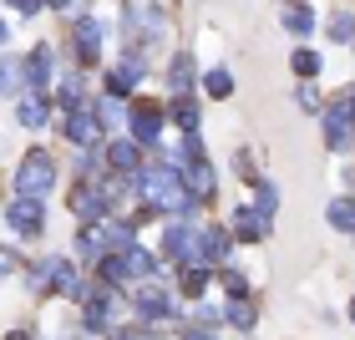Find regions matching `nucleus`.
Returning <instances> with one entry per match:
<instances>
[{
	"label": "nucleus",
	"mask_w": 355,
	"mask_h": 340,
	"mask_svg": "<svg viewBox=\"0 0 355 340\" xmlns=\"http://www.w3.org/2000/svg\"><path fill=\"white\" fill-rule=\"evenodd\" d=\"M76 244H82V254H87V259H102V254L112 249V244H107V223H96V229L87 223V229L76 234Z\"/></svg>",
	"instance_id": "obj_22"
},
{
	"label": "nucleus",
	"mask_w": 355,
	"mask_h": 340,
	"mask_svg": "<svg viewBox=\"0 0 355 340\" xmlns=\"http://www.w3.org/2000/svg\"><path fill=\"white\" fill-rule=\"evenodd\" d=\"M193 82H198V67H193L188 51H178V56L168 61V87H173V96H188Z\"/></svg>",
	"instance_id": "obj_18"
},
{
	"label": "nucleus",
	"mask_w": 355,
	"mask_h": 340,
	"mask_svg": "<svg viewBox=\"0 0 355 340\" xmlns=\"http://www.w3.org/2000/svg\"><path fill=\"white\" fill-rule=\"evenodd\" d=\"M223 320H229V325H239V330H254V320H259V310L249 305V295H239V300H229V310H223Z\"/></svg>",
	"instance_id": "obj_26"
},
{
	"label": "nucleus",
	"mask_w": 355,
	"mask_h": 340,
	"mask_svg": "<svg viewBox=\"0 0 355 340\" xmlns=\"http://www.w3.org/2000/svg\"><path fill=\"white\" fill-rule=\"evenodd\" d=\"M6 6H10L15 15H36V10L46 6V0H6Z\"/></svg>",
	"instance_id": "obj_36"
},
{
	"label": "nucleus",
	"mask_w": 355,
	"mask_h": 340,
	"mask_svg": "<svg viewBox=\"0 0 355 340\" xmlns=\"http://www.w3.org/2000/svg\"><path fill=\"white\" fill-rule=\"evenodd\" d=\"M178 340H214V335H208V330H198V325H188V330L178 335Z\"/></svg>",
	"instance_id": "obj_38"
},
{
	"label": "nucleus",
	"mask_w": 355,
	"mask_h": 340,
	"mask_svg": "<svg viewBox=\"0 0 355 340\" xmlns=\"http://www.w3.org/2000/svg\"><path fill=\"white\" fill-rule=\"evenodd\" d=\"M350 325H355V295H350Z\"/></svg>",
	"instance_id": "obj_42"
},
{
	"label": "nucleus",
	"mask_w": 355,
	"mask_h": 340,
	"mask_svg": "<svg viewBox=\"0 0 355 340\" xmlns=\"http://www.w3.org/2000/svg\"><path fill=\"white\" fill-rule=\"evenodd\" d=\"M203 92L214 96V102H223V96H234V76L223 71V67H214V71H203Z\"/></svg>",
	"instance_id": "obj_28"
},
{
	"label": "nucleus",
	"mask_w": 355,
	"mask_h": 340,
	"mask_svg": "<svg viewBox=\"0 0 355 340\" xmlns=\"http://www.w3.org/2000/svg\"><path fill=\"white\" fill-rule=\"evenodd\" d=\"M137 82H142V61L137 56H127V61H117V67L107 71V92L112 96H132Z\"/></svg>",
	"instance_id": "obj_14"
},
{
	"label": "nucleus",
	"mask_w": 355,
	"mask_h": 340,
	"mask_svg": "<svg viewBox=\"0 0 355 340\" xmlns=\"http://www.w3.org/2000/svg\"><path fill=\"white\" fill-rule=\"evenodd\" d=\"M82 102H87V92H82V82H76V76H71V82L61 87V107L71 112V107H82Z\"/></svg>",
	"instance_id": "obj_32"
},
{
	"label": "nucleus",
	"mask_w": 355,
	"mask_h": 340,
	"mask_svg": "<svg viewBox=\"0 0 355 340\" xmlns=\"http://www.w3.org/2000/svg\"><path fill=\"white\" fill-rule=\"evenodd\" d=\"M6 41H10V26H6V21H0V46H6Z\"/></svg>",
	"instance_id": "obj_41"
},
{
	"label": "nucleus",
	"mask_w": 355,
	"mask_h": 340,
	"mask_svg": "<svg viewBox=\"0 0 355 340\" xmlns=\"http://www.w3.org/2000/svg\"><path fill=\"white\" fill-rule=\"evenodd\" d=\"M223 289H229V300L249 295V274H239V269H223Z\"/></svg>",
	"instance_id": "obj_31"
},
{
	"label": "nucleus",
	"mask_w": 355,
	"mask_h": 340,
	"mask_svg": "<svg viewBox=\"0 0 355 340\" xmlns=\"http://www.w3.org/2000/svg\"><path fill=\"white\" fill-rule=\"evenodd\" d=\"M325 31H330V41H340V46H355V15H350V10H335L330 21H325Z\"/></svg>",
	"instance_id": "obj_27"
},
{
	"label": "nucleus",
	"mask_w": 355,
	"mask_h": 340,
	"mask_svg": "<svg viewBox=\"0 0 355 340\" xmlns=\"http://www.w3.org/2000/svg\"><path fill=\"white\" fill-rule=\"evenodd\" d=\"M26 87V67L21 61H0V96H15Z\"/></svg>",
	"instance_id": "obj_29"
},
{
	"label": "nucleus",
	"mask_w": 355,
	"mask_h": 340,
	"mask_svg": "<svg viewBox=\"0 0 355 340\" xmlns=\"http://www.w3.org/2000/svg\"><path fill=\"white\" fill-rule=\"evenodd\" d=\"M284 31L304 41V36L315 31V10H310V6H289V10H284Z\"/></svg>",
	"instance_id": "obj_24"
},
{
	"label": "nucleus",
	"mask_w": 355,
	"mask_h": 340,
	"mask_svg": "<svg viewBox=\"0 0 355 340\" xmlns=\"http://www.w3.org/2000/svg\"><path fill=\"white\" fill-rule=\"evenodd\" d=\"M15 122H21V127H46V122H51V102H46L41 92L21 96V102H15Z\"/></svg>",
	"instance_id": "obj_19"
},
{
	"label": "nucleus",
	"mask_w": 355,
	"mask_h": 340,
	"mask_svg": "<svg viewBox=\"0 0 355 340\" xmlns=\"http://www.w3.org/2000/svg\"><path fill=\"white\" fill-rule=\"evenodd\" d=\"M127 122H132V133H127L132 142H157V137H163V107L148 102V96L132 102V117H127Z\"/></svg>",
	"instance_id": "obj_6"
},
{
	"label": "nucleus",
	"mask_w": 355,
	"mask_h": 340,
	"mask_svg": "<svg viewBox=\"0 0 355 340\" xmlns=\"http://www.w3.org/2000/svg\"><path fill=\"white\" fill-rule=\"evenodd\" d=\"M279 208V193H274V183H259V214H274Z\"/></svg>",
	"instance_id": "obj_34"
},
{
	"label": "nucleus",
	"mask_w": 355,
	"mask_h": 340,
	"mask_svg": "<svg viewBox=\"0 0 355 340\" xmlns=\"http://www.w3.org/2000/svg\"><path fill=\"white\" fill-rule=\"evenodd\" d=\"M142 163V153H137V142L132 137H117V142H107V168L112 173H122V178H132Z\"/></svg>",
	"instance_id": "obj_17"
},
{
	"label": "nucleus",
	"mask_w": 355,
	"mask_h": 340,
	"mask_svg": "<svg viewBox=\"0 0 355 340\" xmlns=\"http://www.w3.org/2000/svg\"><path fill=\"white\" fill-rule=\"evenodd\" d=\"M295 102L315 112V107H320V96H315V87H310V82H304V87H295Z\"/></svg>",
	"instance_id": "obj_35"
},
{
	"label": "nucleus",
	"mask_w": 355,
	"mask_h": 340,
	"mask_svg": "<svg viewBox=\"0 0 355 340\" xmlns=\"http://www.w3.org/2000/svg\"><path fill=\"white\" fill-rule=\"evenodd\" d=\"M112 315H117V289H102L96 300H87V320H82V325L92 335H107L112 330Z\"/></svg>",
	"instance_id": "obj_12"
},
{
	"label": "nucleus",
	"mask_w": 355,
	"mask_h": 340,
	"mask_svg": "<svg viewBox=\"0 0 355 340\" xmlns=\"http://www.w3.org/2000/svg\"><path fill=\"white\" fill-rule=\"evenodd\" d=\"M107 203H112V198L102 193V183H76V193H71V208H76L82 219H96V223H102Z\"/></svg>",
	"instance_id": "obj_13"
},
{
	"label": "nucleus",
	"mask_w": 355,
	"mask_h": 340,
	"mask_svg": "<svg viewBox=\"0 0 355 340\" xmlns=\"http://www.w3.org/2000/svg\"><path fill=\"white\" fill-rule=\"evenodd\" d=\"M234 244H239V239H234V229H218V223H214V229H198V264L218 269L223 259L234 254Z\"/></svg>",
	"instance_id": "obj_7"
},
{
	"label": "nucleus",
	"mask_w": 355,
	"mask_h": 340,
	"mask_svg": "<svg viewBox=\"0 0 355 340\" xmlns=\"http://www.w3.org/2000/svg\"><path fill=\"white\" fill-rule=\"evenodd\" d=\"M132 305H137V320H153V325H163V320L178 315V305H173L157 284H142L137 295H132Z\"/></svg>",
	"instance_id": "obj_9"
},
{
	"label": "nucleus",
	"mask_w": 355,
	"mask_h": 340,
	"mask_svg": "<svg viewBox=\"0 0 355 340\" xmlns=\"http://www.w3.org/2000/svg\"><path fill=\"white\" fill-rule=\"evenodd\" d=\"M21 269V254H10V249H0V274H15Z\"/></svg>",
	"instance_id": "obj_37"
},
{
	"label": "nucleus",
	"mask_w": 355,
	"mask_h": 340,
	"mask_svg": "<svg viewBox=\"0 0 355 340\" xmlns=\"http://www.w3.org/2000/svg\"><path fill=\"white\" fill-rule=\"evenodd\" d=\"M56 188V158L46 148H31L15 168V193H31V198H46Z\"/></svg>",
	"instance_id": "obj_3"
},
{
	"label": "nucleus",
	"mask_w": 355,
	"mask_h": 340,
	"mask_svg": "<svg viewBox=\"0 0 355 340\" xmlns=\"http://www.w3.org/2000/svg\"><path fill=\"white\" fill-rule=\"evenodd\" d=\"M264 234H269V214H259V208H239L234 214V239L239 244H259Z\"/></svg>",
	"instance_id": "obj_15"
},
{
	"label": "nucleus",
	"mask_w": 355,
	"mask_h": 340,
	"mask_svg": "<svg viewBox=\"0 0 355 340\" xmlns=\"http://www.w3.org/2000/svg\"><path fill=\"white\" fill-rule=\"evenodd\" d=\"M127 269H132V274H153L157 264H153V259H148V254H142V249L132 244V249H127Z\"/></svg>",
	"instance_id": "obj_33"
},
{
	"label": "nucleus",
	"mask_w": 355,
	"mask_h": 340,
	"mask_svg": "<svg viewBox=\"0 0 355 340\" xmlns=\"http://www.w3.org/2000/svg\"><path fill=\"white\" fill-rule=\"evenodd\" d=\"M163 254L173 259V264H193V259H198V229L168 223V229H163Z\"/></svg>",
	"instance_id": "obj_8"
},
{
	"label": "nucleus",
	"mask_w": 355,
	"mask_h": 340,
	"mask_svg": "<svg viewBox=\"0 0 355 340\" xmlns=\"http://www.w3.org/2000/svg\"><path fill=\"white\" fill-rule=\"evenodd\" d=\"M6 340H31V330H10V335H6Z\"/></svg>",
	"instance_id": "obj_40"
},
{
	"label": "nucleus",
	"mask_w": 355,
	"mask_h": 340,
	"mask_svg": "<svg viewBox=\"0 0 355 340\" xmlns=\"http://www.w3.org/2000/svg\"><path fill=\"white\" fill-rule=\"evenodd\" d=\"M350 137H355V102H335V107H325V148L340 153Z\"/></svg>",
	"instance_id": "obj_5"
},
{
	"label": "nucleus",
	"mask_w": 355,
	"mask_h": 340,
	"mask_svg": "<svg viewBox=\"0 0 355 340\" xmlns=\"http://www.w3.org/2000/svg\"><path fill=\"white\" fill-rule=\"evenodd\" d=\"M51 71H56V51H51V46H36V51H31L26 56V87H36V92H46V87H51Z\"/></svg>",
	"instance_id": "obj_11"
},
{
	"label": "nucleus",
	"mask_w": 355,
	"mask_h": 340,
	"mask_svg": "<svg viewBox=\"0 0 355 340\" xmlns=\"http://www.w3.org/2000/svg\"><path fill=\"white\" fill-rule=\"evenodd\" d=\"M325 219H330V229L355 234V198H335V203L325 208Z\"/></svg>",
	"instance_id": "obj_23"
},
{
	"label": "nucleus",
	"mask_w": 355,
	"mask_h": 340,
	"mask_svg": "<svg viewBox=\"0 0 355 340\" xmlns=\"http://www.w3.org/2000/svg\"><path fill=\"white\" fill-rule=\"evenodd\" d=\"M6 223L15 234H26V239H36L46 229V203L41 198H31V193H15V203L6 208Z\"/></svg>",
	"instance_id": "obj_4"
},
{
	"label": "nucleus",
	"mask_w": 355,
	"mask_h": 340,
	"mask_svg": "<svg viewBox=\"0 0 355 340\" xmlns=\"http://www.w3.org/2000/svg\"><path fill=\"white\" fill-rule=\"evenodd\" d=\"M132 193H142V203L153 208V214H193L198 208V198L188 193L183 183V168L178 163H153V168H137L132 173Z\"/></svg>",
	"instance_id": "obj_1"
},
{
	"label": "nucleus",
	"mask_w": 355,
	"mask_h": 340,
	"mask_svg": "<svg viewBox=\"0 0 355 340\" xmlns=\"http://www.w3.org/2000/svg\"><path fill=\"white\" fill-rule=\"evenodd\" d=\"M96 274H102L107 289H122L127 280H132V269H127V254H102V259H96Z\"/></svg>",
	"instance_id": "obj_20"
},
{
	"label": "nucleus",
	"mask_w": 355,
	"mask_h": 340,
	"mask_svg": "<svg viewBox=\"0 0 355 340\" xmlns=\"http://www.w3.org/2000/svg\"><path fill=\"white\" fill-rule=\"evenodd\" d=\"M183 183H188V193L198 203H208L214 198V188H218V173H214V163L203 158V142H198V133H183Z\"/></svg>",
	"instance_id": "obj_2"
},
{
	"label": "nucleus",
	"mask_w": 355,
	"mask_h": 340,
	"mask_svg": "<svg viewBox=\"0 0 355 340\" xmlns=\"http://www.w3.org/2000/svg\"><path fill=\"white\" fill-rule=\"evenodd\" d=\"M132 340H157V335H132Z\"/></svg>",
	"instance_id": "obj_43"
},
{
	"label": "nucleus",
	"mask_w": 355,
	"mask_h": 340,
	"mask_svg": "<svg viewBox=\"0 0 355 340\" xmlns=\"http://www.w3.org/2000/svg\"><path fill=\"white\" fill-rule=\"evenodd\" d=\"M76 56H82L87 67L102 56V21H96V15H82V21H76Z\"/></svg>",
	"instance_id": "obj_16"
},
{
	"label": "nucleus",
	"mask_w": 355,
	"mask_h": 340,
	"mask_svg": "<svg viewBox=\"0 0 355 340\" xmlns=\"http://www.w3.org/2000/svg\"><path fill=\"white\" fill-rule=\"evenodd\" d=\"M46 6H51V10H71L76 0H46Z\"/></svg>",
	"instance_id": "obj_39"
},
{
	"label": "nucleus",
	"mask_w": 355,
	"mask_h": 340,
	"mask_svg": "<svg viewBox=\"0 0 355 340\" xmlns=\"http://www.w3.org/2000/svg\"><path fill=\"white\" fill-rule=\"evenodd\" d=\"M173 122L183 127V133H198V107H193V96H173Z\"/></svg>",
	"instance_id": "obj_30"
},
{
	"label": "nucleus",
	"mask_w": 355,
	"mask_h": 340,
	"mask_svg": "<svg viewBox=\"0 0 355 340\" xmlns=\"http://www.w3.org/2000/svg\"><path fill=\"white\" fill-rule=\"evenodd\" d=\"M289 71L304 76V82H315V76H320V51H310V46H295V56H289Z\"/></svg>",
	"instance_id": "obj_25"
},
{
	"label": "nucleus",
	"mask_w": 355,
	"mask_h": 340,
	"mask_svg": "<svg viewBox=\"0 0 355 340\" xmlns=\"http://www.w3.org/2000/svg\"><path fill=\"white\" fill-rule=\"evenodd\" d=\"M208 280H214V269L193 259V264H183V280H178V284H183V295H188V300H198L203 289H208Z\"/></svg>",
	"instance_id": "obj_21"
},
{
	"label": "nucleus",
	"mask_w": 355,
	"mask_h": 340,
	"mask_svg": "<svg viewBox=\"0 0 355 340\" xmlns=\"http://www.w3.org/2000/svg\"><path fill=\"white\" fill-rule=\"evenodd\" d=\"M67 137L76 148H96V142H102V122H96L92 107H71L67 112Z\"/></svg>",
	"instance_id": "obj_10"
}]
</instances>
